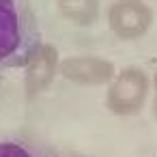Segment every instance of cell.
I'll use <instances>...</instances> for the list:
<instances>
[{
	"instance_id": "obj_1",
	"label": "cell",
	"mask_w": 157,
	"mask_h": 157,
	"mask_svg": "<svg viewBox=\"0 0 157 157\" xmlns=\"http://www.w3.org/2000/svg\"><path fill=\"white\" fill-rule=\"evenodd\" d=\"M151 78L140 67H125L116 71L105 90V108L114 116L129 118L144 110L151 95Z\"/></svg>"
},
{
	"instance_id": "obj_2",
	"label": "cell",
	"mask_w": 157,
	"mask_h": 157,
	"mask_svg": "<svg viewBox=\"0 0 157 157\" xmlns=\"http://www.w3.org/2000/svg\"><path fill=\"white\" fill-rule=\"evenodd\" d=\"M110 33L121 41H138L153 26V9L146 0H114L105 13Z\"/></svg>"
},
{
	"instance_id": "obj_3",
	"label": "cell",
	"mask_w": 157,
	"mask_h": 157,
	"mask_svg": "<svg viewBox=\"0 0 157 157\" xmlns=\"http://www.w3.org/2000/svg\"><path fill=\"white\" fill-rule=\"evenodd\" d=\"M58 73L67 82L75 86H108L112 78L116 75V67L112 60L103 56H93V54H78V56H67L58 63Z\"/></svg>"
},
{
	"instance_id": "obj_4",
	"label": "cell",
	"mask_w": 157,
	"mask_h": 157,
	"mask_svg": "<svg viewBox=\"0 0 157 157\" xmlns=\"http://www.w3.org/2000/svg\"><path fill=\"white\" fill-rule=\"evenodd\" d=\"M58 50L52 43H37L26 56V71H24V90L28 99L45 93L58 73Z\"/></svg>"
},
{
	"instance_id": "obj_5",
	"label": "cell",
	"mask_w": 157,
	"mask_h": 157,
	"mask_svg": "<svg viewBox=\"0 0 157 157\" xmlns=\"http://www.w3.org/2000/svg\"><path fill=\"white\" fill-rule=\"evenodd\" d=\"M26 41V13L22 0H0V63L15 58Z\"/></svg>"
},
{
	"instance_id": "obj_6",
	"label": "cell",
	"mask_w": 157,
	"mask_h": 157,
	"mask_svg": "<svg viewBox=\"0 0 157 157\" xmlns=\"http://www.w3.org/2000/svg\"><path fill=\"white\" fill-rule=\"evenodd\" d=\"M56 9L75 26H93L99 20V0H56Z\"/></svg>"
},
{
	"instance_id": "obj_7",
	"label": "cell",
	"mask_w": 157,
	"mask_h": 157,
	"mask_svg": "<svg viewBox=\"0 0 157 157\" xmlns=\"http://www.w3.org/2000/svg\"><path fill=\"white\" fill-rule=\"evenodd\" d=\"M0 157H37L33 148L17 140H0Z\"/></svg>"
},
{
	"instance_id": "obj_8",
	"label": "cell",
	"mask_w": 157,
	"mask_h": 157,
	"mask_svg": "<svg viewBox=\"0 0 157 157\" xmlns=\"http://www.w3.org/2000/svg\"><path fill=\"white\" fill-rule=\"evenodd\" d=\"M153 112L157 116V75H155V99H153Z\"/></svg>"
},
{
	"instance_id": "obj_9",
	"label": "cell",
	"mask_w": 157,
	"mask_h": 157,
	"mask_svg": "<svg viewBox=\"0 0 157 157\" xmlns=\"http://www.w3.org/2000/svg\"><path fill=\"white\" fill-rule=\"evenodd\" d=\"M63 157H88V155H84V153H78V151H71V153H65Z\"/></svg>"
},
{
	"instance_id": "obj_10",
	"label": "cell",
	"mask_w": 157,
	"mask_h": 157,
	"mask_svg": "<svg viewBox=\"0 0 157 157\" xmlns=\"http://www.w3.org/2000/svg\"><path fill=\"white\" fill-rule=\"evenodd\" d=\"M155 2H157V0H155Z\"/></svg>"
}]
</instances>
